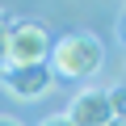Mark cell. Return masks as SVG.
<instances>
[{"instance_id":"obj_1","label":"cell","mask_w":126,"mask_h":126,"mask_svg":"<svg viewBox=\"0 0 126 126\" xmlns=\"http://www.w3.org/2000/svg\"><path fill=\"white\" fill-rule=\"evenodd\" d=\"M105 63V46L97 34H63L59 42H50V55H46V67L55 80H88L101 72Z\"/></svg>"},{"instance_id":"obj_2","label":"cell","mask_w":126,"mask_h":126,"mask_svg":"<svg viewBox=\"0 0 126 126\" xmlns=\"http://www.w3.org/2000/svg\"><path fill=\"white\" fill-rule=\"evenodd\" d=\"M50 30L42 21H9L0 50H4V67H25V63H46L50 55Z\"/></svg>"},{"instance_id":"obj_3","label":"cell","mask_w":126,"mask_h":126,"mask_svg":"<svg viewBox=\"0 0 126 126\" xmlns=\"http://www.w3.org/2000/svg\"><path fill=\"white\" fill-rule=\"evenodd\" d=\"M0 84H4V93H13L21 101H34L55 88V76L46 63H25V67H0Z\"/></svg>"},{"instance_id":"obj_4","label":"cell","mask_w":126,"mask_h":126,"mask_svg":"<svg viewBox=\"0 0 126 126\" xmlns=\"http://www.w3.org/2000/svg\"><path fill=\"white\" fill-rule=\"evenodd\" d=\"M63 118H67L72 126H105V122H113L118 113H113L105 88H80V93L72 97V105H67Z\"/></svg>"},{"instance_id":"obj_5","label":"cell","mask_w":126,"mask_h":126,"mask_svg":"<svg viewBox=\"0 0 126 126\" xmlns=\"http://www.w3.org/2000/svg\"><path fill=\"white\" fill-rule=\"evenodd\" d=\"M38 126H72V122H67V118H63V113H50V118H42Z\"/></svg>"},{"instance_id":"obj_6","label":"cell","mask_w":126,"mask_h":126,"mask_svg":"<svg viewBox=\"0 0 126 126\" xmlns=\"http://www.w3.org/2000/svg\"><path fill=\"white\" fill-rule=\"evenodd\" d=\"M0 126H21L17 118H9V113H0Z\"/></svg>"},{"instance_id":"obj_7","label":"cell","mask_w":126,"mask_h":126,"mask_svg":"<svg viewBox=\"0 0 126 126\" xmlns=\"http://www.w3.org/2000/svg\"><path fill=\"white\" fill-rule=\"evenodd\" d=\"M105 126H126V118H113V122H105Z\"/></svg>"},{"instance_id":"obj_8","label":"cell","mask_w":126,"mask_h":126,"mask_svg":"<svg viewBox=\"0 0 126 126\" xmlns=\"http://www.w3.org/2000/svg\"><path fill=\"white\" fill-rule=\"evenodd\" d=\"M4 25H9V21H4V17H0V38H4Z\"/></svg>"},{"instance_id":"obj_9","label":"cell","mask_w":126,"mask_h":126,"mask_svg":"<svg viewBox=\"0 0 126 126\" xmlns=\"http://www.w3.org/2000/svg\"><path fill=\"white\" fill-rule=\"evenodd\" d=\"M0 67H4V50H0Z\"/></svg>"}]
</instances>
